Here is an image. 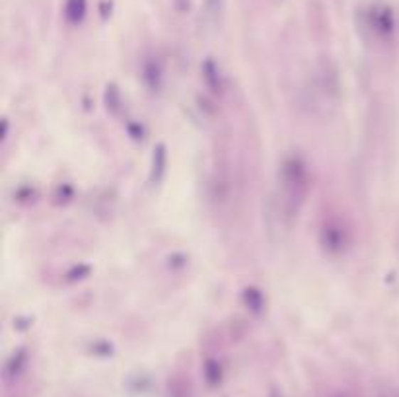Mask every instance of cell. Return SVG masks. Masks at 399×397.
I'll return each mask as SVG.
<instances>
[{"instance_id": "obj_2", "label": "cell", "mask_w": 399, "mask_h": 397, "mask_svg": "<svg viewBox=\"0 0 399 397\" xmlns=\"http://www.w3.org/2000/svg\"><path fill=\"white\" fill-rule=\"evenodd\" d=\"M366 23L368 30L376 37H390L395 30V18H393L392 8L385 4H374L366 12Z\"/></svg>"}, {"instance_id": "obj_3", "label": "cell", "mask_w": 399, "mask_h": 397, "mask_svg": "<svg viewBox=\"0 0 399 397\" xmlns=\"http://www.w3.org/2000/svg\"><path fill=\"white\" fill-rule=\"evenodd\" d=\"M86 10H88L86 0H67V4H65V16L70 23L82 22L86 16Z\"/></svg>"}, {"instance_id": "obj_4", "label": "cell", "mask_w": 399, "mask_h": 397, "mask_svg": "<svg viewBox=\"0 0 399 397\" xmlns=\"http://www.w3.org/2000/svg\"><path fill=\"white\" fill-rule=\"evenodd\" d=\"M207 380L211 383H218L220 382V368L213 364V362H208L207 364Z\"/></svg>"}, {"instance_id": "obj_6", "label": "cell", "mask_w": 399, "mask_h": 397, "mask_svg": "<svg viewBox=\"0 0 399 397\" xmlns=\"http://www.w3.org/2000/svg\"><path fill=\"white\" fill-rule=\"evenodd\" d=\"M269 397H282V396H281V393H279V391H273V393H271V396H269Z\"/></svg>"}, {"instance_id": "obj_5", "label": "cell", "mask_w": 399, "mask_h": 397, "mask_svg": "<svg viewBox=\"0 0 399 397\" xmlns=\"http://www.w3.org/2000/svg\"><path fill=\"white\" fill-rule=\"evenodd\" d=\"M220 2H222V0H208V6L218 8V6H220Z\"/></svg>"}, {"instance_id": "obj_1", "label": "cell", "mask_w": 399, "mask_h": 397, "mask_svg": "<svg viewBox=\"0 0 399 397\" xmlns=\"http://www.w3.org/2000/svg\"><path fill=\"white\" fill-rule=\"evenodd\" d=\"M308 189H310V177L306 164L298 156L287 158L279 171V198H281L282 211L289 216L298 214L300 206L306 201Z\"/></svg>"}]
</instances>
